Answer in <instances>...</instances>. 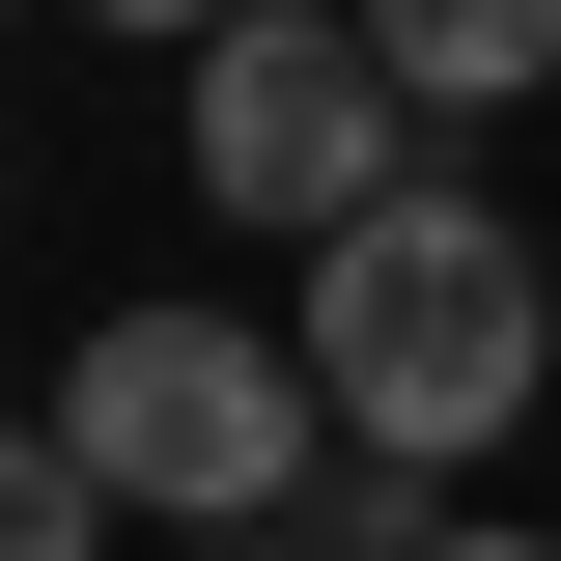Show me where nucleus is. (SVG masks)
I'll use <instances>...</instances> for the list:
<instances>
[{"mask_svg": "<svg viewBox=\"0 0 561 561\" xmlns=\"http://www.w3.org/2000/svg\"><path fill=\"white\" fill-rule=\"evenodd\" d=\"M309 393H337V449H393V478H478L505 421L561 393V253L505 197H449V169H393V197L309 253Z\"/></svg>", "mask_w": 561, "mask_h": 561, "instance_id": "nucleus-1", "label": "nucleus"}, {"mask_svg": "<svg viewBox=\"0 0 561 561\" xmlns=\"http://www.w3.org/2000/svg\"><path fill=\"white\" fill-rule=\"evenodd\" d=\"M309 337H225V309H113L57 365V449L113 478V534H280L309 505Z\"/></svg>", "mask_w": 561, "mask_h": 561, "instance_id": "nucleus-2", "label": "nucleus"}, {"mask_svg": "<svg viewBox=\"0 0 561 561\" xmlns=\"http://www.w3.org/2000/svg\"><path fill=\"white\" fill-rule=\"evenodd\" d=\"M393 561H561V534H505V505H449V534H393Z\"/></svg>", "mask_w": 561, "mask_h": 561, "instance_id": "nucleus-6", "label": "nucleus"}, {"mask_svg": "<svg viewBox=\"0 0 561 561\" xmlns=\"http://www.w3.org/2000/svg\"><path fill=\"white\" fill-rule=\"evenodd\" d=\"M393 113H421V84L365 57V0H225V28H197V197L280 225V253H337V225L393 197Z\"/></svg>", "mask_w": 561, "mask_h": 561, "instance_id": "nucleus-3", "label": "nucleus"}, {"mask_svg": "<svg viewBox=\"0 0 561 561\" xmlns=\"http://www.w3.org/2000/svg\"><path fill=\"white\" fill-rule=\"evenodd\" d=\"M0 561H113V478H84L57 421H0Z\"/></svg>", "mask_w": 561, "mask_h": 561, "instance_id": "nucleus-5", "label": "nucleus"}, {"mask_svg": "<svg viewBox=\"0 0 561 561\" xmlns=\"http://www.w3.org/2000/svg\"><path fill=\"white\" fill-rule=\"evenodd\" d=\"M365 57L421 113H505V84H561V0H365Z\"/></svg>", "mask_w": 561, "mask_h": 561, "instance_id": "nucleus-4", "label": "nucleus"}, {"mask_svg": "<svg viewBox=\"0 0 561 561\" xmlns=\"http://www.w3.org/2000/svg\"><path fill=\"white\" fill-rule=\"evenodd\" d=\"M84 28H169V57H197V28H225V0H84Z\"/></svg>", "mask_w": 561, "mask_h": 561, "instance_id": "nucleus-7", "label": "nucleus"}, {"mask_svg": "<svg viewBox=\"0 0 561 561\" xmlns=\"http://www.w3.org/2000/svg\"><path fill=\"white\" fill-rule=\"evenodd\" d=\"M169 561H309V534H169Z\"/></svg>", "mask_w": 561, "mask_h": 561, "instance_id": "nucleus-8", "label": "nucleus"}]
</instances>
